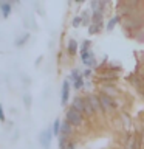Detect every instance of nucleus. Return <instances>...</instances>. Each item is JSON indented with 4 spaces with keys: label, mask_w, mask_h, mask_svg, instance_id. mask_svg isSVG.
I'll return each instance as SVG.
<instances>
[{
    "label": "nucleus",
    "mask_w": 144,
    "mask_h": 149,
    "mask_svg": "<svg viewBox=\"0 0 144 149\" xmlns=\"http://www.w3.org/2000/svg\"><path fill=\"white\" fill-rule=\"evenodd\" d=\"M84 106H85V98L82 96H76L71 100V104H70V107L74 110H78L79 113H84Z\"/></svg>",
    "instance_id": "9d476101"
},
{
    "label": "nucleus",
    "mask_w": 144,
    "mask_h": 149,
    "mask_svg": "<svg viewBox=\"0 0 144 149\" xmlns=\"http://www.w3.org/2000/svg\"><path fill=\"white\" fill-rule=\"evenodd\" d=\"M71 25H73L74 28H79V26L82 25V17H81V16H74L73 20H71Z\"/></svg>",
    "instance_id": "bb28decb"
},
{
    "label": "nucleus",
    "mask_w": 144,
    "mask_h": 149,
    "mask_svg": "<svg viewBox=\"0 0 144 149\" xmlns=\"http://www.w3.org/2000/svg\"><path fill=\"white\" fill-rule=\"evenodd\" d=\"M81 76H82V72H81V70H78V68H73V70H71V74H70V79H71V81L74 82L78 78H81Z\"/></svg>",
    "instance_id": "a878e982"
},
{
    "label": "nucleus",
    "mask_w": 144,
    "mask_h": 149,
    "mask_svg": "<svg viewBox=\"0 0 144 149\" xmlns=\"http://www.w3.org/2000/svg\"><path fill=\"white\" fill-rule=\"evenodd\" d=\"M104 19V11H91V23H101Z\"/></svg>",
    "instance_id": "6ab92c4d"
},
{
    "label": "nucleus",
    "mask_w": 144,
    "mask_h": 149,
    "mask_svg": "<svg viewBox=\"0 0 144 149\" xmlns=\"http://www.w3.org/2000/svg\"><path fill=\"white\" fill-rule=\"evenodd\" d=\"M119 149H124V148H119Z\"/></svg>",
    "instance_id": "2f4dec72"
},
{
    "label": "nucleus",
    "mask_w": 144,
    "mask_h": 149,
    "mask_svg": "<svg viewBox=\"0 0 144 149\" xmlns=\"http://www.w3.org/2000/svg\"><path fill=\"white\" fill-rule=\"evenodd\" d=\"M71 134H73V126L70 124L67 120H64V121H62V126H60V135H59V137L68 138Z\"/></svg>",
    "instance_id": "9b49d317"
},
{
    "label": "nucleus",
    "mask_w": 144,
    "mask_h": 149,
    "mask_svg": "<svg viewBox=\"0 0 144 149\" xmlns=\"http://www.w3.org/2000/svg\"><path fill=\"white\" fill-rule=\"evenodd\" d=\"M53 130L50 129H45V130H42L40 135H39V143H40V146L44 148V149H50L51 146V141H53Z\"/></svg>",
    "instance_id": "423d86ee"
},
{
    "label": "nucleus",
    "mask_w": 144,
    "mask_h": 149,
    "mask_svg": "<svg viewBox=\"0 0 144 149\" xmlns=\"http://www.w3.org/2000/svg\"><path fill=\"white\" fill-rule=\"evenodd\" d=\"M119 118L123 120V124L125 127H130V126H132V118H130V115L127 112H119Z\"/></svg>",
    "instance_id": "aec40b11"
},
{
    "label": "nucleus",
    "mask_w": 144,
    "mask_h": 149,
    "mask_svg": "<svg viewBox=\"0 0 144 149\" xmlns=\"http://www.w3.org/2000/svg\"><path fill=\"white\" fill-rule=\"evenodd\" d=\"M12 13V5L8 0H0V14L3 19H8Z\"/></svg>",
    "instance_id": "6e6552de"
},
{
    "label": "nucleus",
    "mask_w": 144,
    "mask_h": 149,
    "mask_svg": "<svg viewBox=\"0 0 144 149\" xmlns=\"http://www.w3.org/2000/svg\"><path fill=\"white\" fill-rule=\"evenodd\" d=\"M85 87V81H84V76L78 78L76 81L73 82V88H76V90H81V88Z\"/></svg>",
    "instance_id": "b1692460"
},
{
    "label": "nucleus",
    "mask_w": 144,
    "mask_h": 149,
    "mask_svg": "<svg viewBox=\"0 0 144 149\" xmlns=\"http://www.w3.org/2000/svg\"><path fill=\"white\" fill-rule=\"evenodd\" d=\"M70 90H71V84L67 79L62 82V90H60V106H67V102L70 101Z\"/></svg>",
    "instance_id": "0eeeda50"
},
{
    "label": "nucleus",
    "mask_w": 144,
    "mask_h": 149,
    "mask_svg": "<svg viewBox=\"0 0 144 149\" xmlns=\"http://www.w3.org/2000/svg\"><path fill=\"white\" fill-rule=\"evenodd\" d=\"M105 6H110V3L104 2V0H91V2H90L91 11H104Z\"/></svg>",
    "instance_id": "f8f14e48"
},
{
    "label": "nucleus",
    "mask_w": 144,
    "mask_h": 149,
    "mask_svg": "<svg viewBox=\"0 0 144 149\" xmlns=\"http://www.w3.org/2000/svg\"><path fill=\"white\" fill-rule=\"evenodd\" d=\"M40 61H42V56H39V58H37V59H36V67H37V65H39V64H40Z\"/></svg>",
    "instance_id": "7c9ffc66"
},
{
    "label": "nucleus",
    "mask_w": 144,
    "mask_h": 149,
    "mask_svg": "<svg viewBox=\"0 0 144 149\" xmlns=\"http://www.w3.org/2000/svg\"><path fill=\"white\" fill-rule=\"evenodd\" d=\"M6 121V116H5V109H3V106L0 104V123H5Z\"/></svg>",
    "instance_id": "c85d7f7f"
},
{
    "label": "nucleus",
    "mask_w": 144,
    "mask_h": 149,
    "mask_svg": "<svg viewBox=\"0 0 144 149\" xmlns=\"http://www.w3.org/2000/svg\"><path fill=\"white\" fill-rule=\"evenodd\" d=\"M81 17H82V25H85V26L91 25V13L90 11H82Z\"/></svg>",
    "instance_id": "412c9836"
},
{
    "label": "nucleus",
    "mask_w": 144,
    "mask_h": 149,
    "mask_svg": "<svg viewBox=\"0 0 144 149\" xmlns=\"http://www.w3.org/2000/svg\"><path fill=\"white\" fill-rule=\"evenodd\" d=\"M87 100L90 101V104H91V107H93V109H95L96 115H99V113H104V112H102L101 101H99V96H98V93H95V95H88V96H87Z\"/></svg>",
    "instance_id": "1a4fd4ad"
},
{
    "label": "nucleus",
    "mask_w": 144,
    "mask_h": 149,
    "mask_svg": "<svg viewBox=\"0 0 144 149\" xmlns=\"http://www.w3.org/2000/svg\"><path fill=\"white\" fill-rule=\"evenodd\" d=\"M23 104H25L26 109H30L31 107V95H28V93L23 95Z\"/></svg>",
    "instance_id": "cd10ccee"
},
{
    "label": "nucleus",
    "mask_w": 144,
    "mask_h": 149,
    "mask_svg": "<svg viewBox=\"0 0 144 149\" xmlns=\"http://www.w3.org/2000/svg\"><path fill=\"white\" fill-rule=\"evenodd\" d=\"M60 126H62V121H60V120H54L53 126H51V130H53L54 137H59V135H60Z\"/></svg>",
    "instance_id": "4be33fe9"
},
{
    "label": "nucleus",
    "mask_w": 144,
    "mask_h": 149,
    "mask_svg": "<svg viewBox=\"0 0 144 149\" xmlns=\"http://www.w3.org/2000/svg\"><path fill=\"white\" fill-rule=\"evenodd\" d=\"M79 56H81V61H82L84 64H85L88 59L95 58V53H93V51L90 50V51H85V53H79Z\"/></svg>",
    "instance_id": "393cba45"
},
{
    "label": "nucleus",
    "mask_w": 144,
    "mask_h": 149,
    "mask_svg": "<svg viewBox=\"0 0 144 149\" xmlns=\"http://www.w3.org/2000/svg\"><path fill=\"white\" fill-rule=\"evenodd\" d=\"M121 22H123V17L116 14V16H113V17H111L110 20H109V22H107L105 30H107V31H113V30H115V26L118 25V23H121Z\"/></svg>",
    "instance_id": "2eb2a0df"
},
{
    "label": "nucleus",
    "mask_w": 144,
    "mask_h": 149,
    "mask_svg": "<svg viewBox=\"0 0 144 149\" xmlns=\"http://www.w3.org/2000/svg\"><path fill=\"white\" fill-rule=\"evenodd\" d=\"M78 51H79V44L73 39V37H71V39H68V42H67V53L70 56H74Z\"/></svg>",
    "instance_id": "4468645a"
},
{
    "label": "nucleus",
    "mask_w": 144,
    "mask_h": 149,
    "mask_svg": "<svg viewBox=\"0 0 144 149\" xmlns=\"http://www.w3.org/2000/svg\"><path fill=\"white\" fill-rule=\"evenodd\" d=\"M99 92L104 93V95H107V96H110V98H113V100H118V98L123 95V92H121L113 82H102V84H99Z\"/></svg>",
    "instance_id": "20e7f679"
},
{
    "label": "nucleus",
    "mask_w": 144,
    "mask_h": 149,
    "mask_svg": "<svg viewBox=\"0 0 144 149\" xmlns=\"http://www.w3.org/2000/svg\"><path fill=\"white\" fill-rule=\"evenodd\" d=\"M84 115H85V116H90V118L96 115V112H95V109L91 107L90 101L87 100V96H85V106H84Z\"/></svg>",
    "instance_id": "a211bd4d"
},
{
    "label": "nucleus",
    "mask_w": 144,
    "mask_h": 149,
    "mask_svg": "<svg viewBox=\"0 0 144 149\" xmlns=\"http://www.w3.org/2000/svg\"><path fill=\"white\" fill-rule=\"evenodd\" d=\"M91 74H93V70H91V68H85V70L82 72V76H84V78H91Z\"/></svg>",
    "instance_id": "c756f323"
},
{
    "label": "nucleus",
    "mask_w": 144,
    "mask_h": 149,
    "mask_svg": "<svg viewBox=\"0 0 144 149\" xmlns=\"http://www.w3.org/2000/svg\"><path fill=\"white\" fill-rule=\"evenodd\" d=\"M65 120H67L73 127H81L82 123H84V113H79L78 110L68 107L67 112H65Z\"/></svg>",
    "instance_id": "7ed1b4c3"
},
{
    "label": "nucleus",
    "mask_w": 144,
    "mask_h": 149,
    "mask_svg": "<svg viewBox=\"0 0 144 149\" xmlns=\"http://www.w3.org/2000/svg\"><path fill=\"white\" fill-rule=\"evenodd\" d=\"M98 96H99L101 107H102V112H104V113H115V112L119 109L118 101L113 100V98L107 96V95H104V93H101V92H98Z\"/></svg>",
    "instance_id": "f03ea898"
},
{
    "label": "nucleus",
    "mask_w": 144,
    "mask_h": 149,
    "mask_svg": "<svg viewBox=\"0 0 144 149\" xmlns=\"http://www.w3.org/2000/svg\"><path fill=\"white\" fill-rule=\"evenodd\" d=\"M118 78H119V73L113 72V70H109L107 65L104 67V70H99V73H98V81H99V84H102V82H115V81H118Z\"/></svg>",
    "instance_id": "39448f33"
},
{
    "label": "nucleus",
    "mask_w": 144,
    "mask_h": 149,
    "mask_svg": "<svg viewBox=\"0 0 144 149\" xmlns=\"http://www.w3.org/2000/svg\"><path fill=\"white\" fill-rule=\"evenodd\" d=\"M123 28L125 31H139L144 28V13H136L123 19Z\"/></svg>",
    "instance_id": "f257e3e1"
},
{
    "label": "nucleus",
    "mask_w": 144,
    "mask_h": 149,
    "mask_svg": "<svg viewBox=\"0 0 144 149\" xmlns=\"http://www.w3.org/2000/svg\"><path fill=\"white\" fill-rule=\"evenodd\" d=\"M104 28V22L101 23H91L90 26H88V34H98V33H101V30Z\"/></svg>",
    "instance_id": "f3484780"
},
{
    "label": "nucleus",
    "mask_w": 144,
    "mask_h": 149,
    "mask_svg": "<svg viewBox=\"0 0 144 149\" xmlns=\"http://www.w3.org/2000/svg\"><path fill=\"white\" fill-rule=\"evenodd\" d=\"M30 37H31L30 33H23V34H20L16 40H14V45H16L17 48H20V47H25V44H26L28 40H30Z\"/></svg>",
    "instance_id": "dca6fc26"
},
{
    "label": "nucleus",
    "mask_w": 144,
    "mask_h": 149,
    "mask_svg": "<svg viewBox=\"0 0 144 149\" xmlns=\"http://www.w3.org/2000/svg\"><path fill=\"white\" fill-rule=\"evenodd\" d=\"M91 50V40H82L81 42V47H79V53H85V51H90Z\"/></svg>",
    "instance_id": "5701e85b"
},
{
    "label": "nucleus",
    "mask_w": 144,
    "mask_h": 149,
    "mask_svg": "<svg viewBox=\"0 0 144 149\" xmlns=\"http://www.w3.org/2000/svg\"><path fill=\"white\" fill-rule=\"evenodd\" d=\"M59 149H76V141L59 137Z\"/></svg>",
    "instance_id": "ddd939ff"
}]
</instances>
